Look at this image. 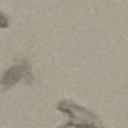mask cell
I'll return each instance as SVG.
<instances>
[{
	"label": "cell",
	"mask_w": 128,
	"mask_h": 128,
	"mask_svg": "<svg viewBox=\"0 0 128 128\" xmlns=\"http://www.w3.org/2000/svg\"><path fill=\"white\" fill-rule=\"evenodd\" d=\"M7 19L4 14L0 12V28H4L7 26Z\"/></svg>",
	"instance_id": "1"
}]
</instances>
